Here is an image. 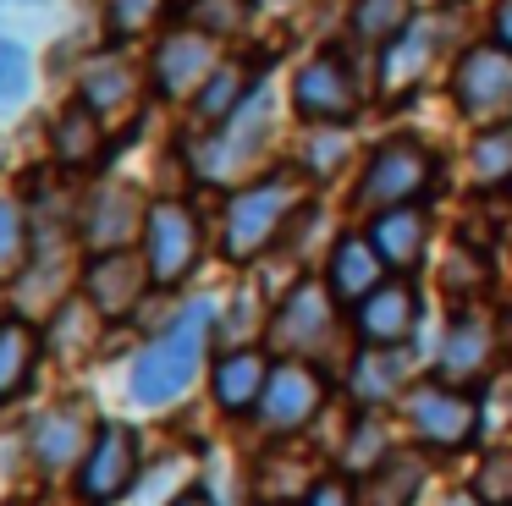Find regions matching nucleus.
<instances>
[{
    "label": "nucleus",
    "mask_w": 512,
    "mask_h": 506,
    "mask_svg": "<svg viewBox=\"0 0 512 506\" xmlns=\"http://www.w3.org/2000/svg\"><path fill=\"white\" fill-rule=\"evenodd\" d=\"M210 336H215V303L199 297L188 303L144 352L133 358V374H127V396L138 407H171L204 369V352H210Z\"/></svg>",
    "instance_id": "f257e3e1"
},
{
    "label": "nucleus",
    "mask_w": 512,
    "mask_h": 506,
    "mask_svg": "<svg viewBox=\"0 0 512 506\" xmlns=\"http://www.w3.org/2000/svg\"><path fill=\"white\" fill-rule=\"evenodd\" d=\"M309 176L303 171H265L259 182H243L221 215V253L232 264H254L265 248L287 237L298 209L309 204Z\"/></svg>",
    "instance_id": "f03ea898"
},
{
    "label": "nucleus",
    "mask_w": 512,
    "mask_h": 506,
    "mask_svg": "<svg viewBox=\"0 0 512 506\" xmlns=\"http://www.w3.org/2000/svg\"><path fill=\"white\" fill-rule=\"evenodd\" d=\"M441 176V154L430 149L424 138L413 132H397V138H380L369 149L364 171L353 182V209L364 220L386 215V209H402V204H424Z\"/></svg>",
    "instance_id": "7ed1b4c3"
},
{
    "label": "nucleus",
    "mask_w": 512,
    "mask_h": 506,
    "mask_svg": "<svg viewBox=\"0 0 512 506\" xmlns=\"http://www.w3.org/2000/svg\"><path fill=\"white\" fill-rule=\"evenodd\" d=\"M270 138H276V94H270V83H259L254 99H248L232 121L210 127L193 143V171H199L204 182H243V176L270 154Z\"/></svg>",
    "instance_id": "20e7f679"
},
{
    "label": "nucleus",
    "mask_w": 512,
    "mask_h": 506,
    "mask_svg": "<svg viewBox=\"0 0 512 506\" xmlns=\"http://www.w3.org/2000/svg\"><path fill=\"white\" fill-rule=\"evenodd\" d=\"M397 407H402L408 435L419 440V451H463L479 440V424H485L474 391H457V385L435 380V374L430 380H413Z\"/></svg>",
    "instance_id": "39448f33"
},
{
    "label": "nucleus",
    "mask_w": 512,
    "mask_h": 506,
    "mask_svg": "<svg viewBox=\"0 0 512 506\" xmlns=\"http://www.w3.org/2000/svg\"><path fill=\"white\" fill-rule=\"evenodd\" d=\"M292 110L309 127H353L364 110V83H358L347 50H314L309 61L292 72Z\"/></svg>",
    "instance_id": "423d86ee"
},
{
    "label": "nucleus",
    "mask_w": 512,
    "mask_h": 506,
    "mask_svg": "<svg viewBox=\"0 0 512 506\" xmlns=\"http://www.w3.org/2000/svg\"><path fill=\"white\" fill-rule=\"evenodd\" d=\"M496 352H501V319L485 303H457L441 330L435 380L457 385V391H479L496 374Z\"/></svg>",
    "instance_id": "0eeeda50"
},
{
    "label": "nucleus",
    "mask_w": 512,
    "mask_h": 506,
    "mask_svg": "<svg viewBox=\"0 0 512 506\" xmlns=\"http://www.w3.org/2000/svg\"><path fill=\"white\" fill-rule=\"evenodd\" d=\"M336 325H342V303L331 297V286H325L320 275H303V281H292V292L281 297L276 314H270V347H276L281 358L314 363L331 347Z\"/></svg>",
    "instance_id": "6e6552de"
},
{
    "label": "nucleus",
    "mask_w": 512,
    "mask_h": 506,
    "mask_svg": "<svg viewBox=\"0 0 512 506\" xmlns=\"http://www.w3.org/2000/svg\"><path fill=\"white\" fill-rule=\"evenodd\" d=\"M325 396H331V380H325L320 363H303V358H276L265 380V396H259L254 418L265 435L276 440H292L325 413Z\"/></svg>",
    "instance_id": "1a4fd4ad"
},
{
    "label": "nucleus",
    "mask_w": 512,
    "mask_h": 506,
    "mask_svg": "<svg viewBox=\"0 0 512 506\" xmlns=\"http://www.w3.org/2000/svg\"><path fill=\"white\" fill-rule=\"evenodd\" d=\"M452 105L474 127H501L512 121V50L490 44H468L452 66Z\"/></svg>",
    "instance_id": "9d476101"
},
{
    "label": "nucleus",
    "mask_w": 512,
    "mask_h": 506,
    "mask_svg": "<svg viewBox=\"0 0 512 506\" xmlns=\"http://www.w3.org/2000/svg\"><path fill=\"white\" fill-rule=\"evenodd\" d=\"M199 253H204L199 215H193L182 198H155V204H149V220H144V259H149L155 286H166V292L182 286L199 270Z\"/></svg>",
    "instance_id": "9b49d317"
},
{
    "label": "nucleus",
    "mask_w": 512,
    "mask_h": 506,
    "mask_svg": "<svg viewBox=\"0 0 512 506\" xmlns=\"http://www.w3.org/2000/svg\"><path fill=\"white\" fill-rule=\"evenodd\" d=\"M138 479V435L127 424H100L89 457L78 462V495L89 506H111Z\"/></svg>",
    "instance_id": "f8f14e48"
},
{
    "label": "nucleus",
    "mask_w": 512,
    "mask_h": 506,
    "mask_svg": "<svg viewBox=\"0 0 512 506\" xmlns=\"http://www.w3.org/2000/svg\"><path fill=\"white\" fill-rule=\"evenodd\" d=\"M446 33H452V28H446L441 11H419V17L408 22V33H397V39L380 50V88H386L391 99L413 94V88L424 83V72L441 61Z\"/></svg>",
    "instance_id": "ddd939ff"
},
{
    "label": "nucleus",
    "mask_w": 512,
    "mask_h": 506,
    "mask_svg": "<svg viewBox=\"0 0 512 506\" xmlns=\"http://www.w3.org/2000/svg\"><path fill=\"white\" fill-rule=\"evenodd\" d=\"M358 347H402L419 330V286L408 275H386L364 303L353 308Z\"/></svg>",
    "instance_id": "4468645a"
},
{
    "label": "nucleus",
    "mask_w": 512,
    "mask_h": 506,
    "mask_svg": "<svg viewBox=\"0 0 512 506\" xmlns=\"http://www.w3.org/2000/svg\"><path fill=\"white\" fill-rule=\"evenodd\" d=\"M215 44H221V39H210V33H199V28H188V22H182L177 33H166V39L155 44V61H149V77H155V88H160L166 99H193V94L204 88V77L221 66Z\"/></svg>",
    "instance_id": "2eb2a0df"
},
{
    "label": "nucleus",
    "mask_w": 512,
    "mask_h": 506,
    "mask_svg": "<svg viewBox=\"0 0 512 506\" xmlns=\"http://www.w3.org/2000/svg\"><path fill=\"white\" fill-rule=\"evenodd\" d=\"M155 286L149 275V259L133 248H116V253H94L89 270H83V297L100 308L105 319H122L144 303V292Z\"/></svg>",
    "instance_id": "dca6fc26"
},
{
    "label": "nucleus",
    "mask_w": 512,
    "mask_h": 506,
    "mask_svg": "<svg viewBox=\"0 0 512 506\" xmlns=\"http://www.w3.org/2000/svg\"><path fill=\"white\" fill-rule=\"evenodd\" d=\"M413 385V341L402 347H358V358L347 363V396L358 407H391L402 402Z\"/></svg>",
    "instance_id": "f3484780"
},
{
    "label": "nucleus",
    "mask_w": 512,
    "mask_h": 506,
    "mask_svg": "<svg viewBox=\"0 0 512 506\" xmlns=\"http://www.w3.org/2000/svg\"><path fill=\"white\" fill-rule=\"evenodd\" d=\"M94 435H100V424L89 418V407L83 402H61V407H45V413L34 418V429H28V451H34L39 468H72V462L89 457Z\"/></svg>",
    "instance_id": "a211bd4d"
},
{
    "label": "nucleus",
    "mask_w": 512,
    "mask_h": 506,
    "mask_svg": "<svg viewBox=\"0 0 512 506\" xmlns=\"http://www.w3.org/2000/svg\"><path fill=\"white\" fill-rule=\"evenodd\" d=\"M144 220H149V204L138 198V187L105 182V187H94L89 209H83V242L94 253H116L133 237H144Z\"/></svg>",
    "instance_id": "6ab92c4d"
},
{
    "label": "nucleus",
    "mask_w": 512,
    "mask_h": 506,
    "mask_svg": "<svg viewBox=\"0 0 512 506\" xmlns=\"http://www.w3.org/2000/svg\"><path fill=\"white\" fill-rule=\"evenodd\" d=\"M386 259H380V248L369 242V231H342V237L331 242V259H325V286H331V297L342 308H358L369 292H375L380 281H386Z\"/></svg>",
    "instance_id": "aec40b11"
},
{
    "label": "nucleus",
    "mask_w": 512,
    "mask_h": 506,
    "mask_svg": "<svg viewBox=\"0 0 512 506\" xmlns=\"http://www.w3.org/2000/svg\"><path fill=\"white\" fill-rule=\"evenodd\" d=\"M276 363L265 358L259 347H226L221 358L210 363V396L221 413L232 418H248L259 407V396H265V380Z\"/></svg>",
    "instance_id": "412c9836"
},
{
    "label": "nucleus",
    "mask_w": 512,
    "mask_h": 506,
    "mask_svg": "<svg viewBox=\"0 0 512 506\" xmlns=\"http://www.w3.org/2000/svg\"><path fill=\"white\" fill-rule=\"evenodd\" d=\"M369 242L380 248V259H386L391 275L419 270L424 253H430V215H424V204H402V209L375 215L369 220Z\"/></svg>",
    "instance_id": "4be33fe9"
},
{
    "label": "nucleus",
    "mask_w": 512,
    "mask_h": 506,
    "mask_svg": "<svg viewBox=\"0 0 512 506\" xmlns=\"http://www.w3.org/2000/svg\"><path fill=\"white\" fill-rule=\"evenodd\" d=\"M259 83H265V77H259V66H248V61H221L210 77H204L199 94H193V116H199L204 127H221V121H232L237 110L254 99Z\"/></svg>",
    "instance_id": "5701e85b"
},
{
    "label": "nucleus",
    "mask_w": 512,
    "mask_h": 506,
    "mask_svg": "<svg viewBox=\"0 0 512 506\" xmlns=\"http://www.w3.org/2000/svg\"><path fill=\"white\" fill-rule=\"evenodd\" d=\"M424 479H430L424 451H402L397 446L369 479H358V506H413L419 490H424Z\"/></svg>",
    "instance_id": "b1692460"
},
{
    "label": "nucleus",
    "mask_w": 512,
    "mask_h": 506,
    "mask_svg": "<svg viewBox=\"0 0 512 506\" xmlns=\"http://www.w3.org/2000/svg\"><path fill=\"white\" fill-rule=\"evenodd\" d=\"M78 99L94 110V116L133 110V99H138V72H133V61H127V55H116V50L94 55V61L83 66V77H78Z\"/></svg>",
    "instance_id": "393cba45"
},
{
    "label": "nucleus",
    "mask_w": 512,
    "mask_h": 506,
    "mask_svg": "<svg viewBox=\"0 0 512 506\" xmlns=\"http://www.w3.org/2000/svg\"><path fill=\"white\" fill-rule=\"evenodd\" d=\"M39 330L28 319H0V407L17 402L39 369Z\"/></svg>",
    "instance_id": "a878e982"
},
{
    "label": "nucleus",
    "mask_w": 512,
    "mask_h": 506,
    "mask_svg": "<svg viewBox=\"0 0 512 506\" xmlns=\"http://www.w3.org/2000/svg\"><path fill=\"white\" fill-rule=\"evenodd\" d=\"M50 149H56L61 165H94L105 154V116H94L89 105H67L50 127Z\"/></svg>",
    "instance_id": "bb28decb"
},
{
    "label": "nucleus",
    "mask_w": 512,
    "mask_h": 506,
    "mask_svg": "<svg viewBox=\"0 0 512 506\" xmlns=\"http://www.w3.org/2000/svg\"><path fill=\"white\" fill-rule=\"evenodd\" d=\"M391 451H397L391 424L375 413V407H364V413L353 418V429L342 435V451H336V457H342V473H347V479H369V473H375L380 462L391 457Z\"/></svg>",
    "instance_id": "cd10ccee"
},
{
    "label": "nucleus",
    "mask_w": 512,
    "mask_h": 506,
    "mask_svg": "<svg viewBox=\"0 0 512 506\" xmlns=\"http://www.w3.org/2000/svg\"><path fill=\"white\" fill-rule=\"evenodd\" d=\"M413 17H419L413 0H353V11H347V33H353L364 50H386L397 33H408Z\"/></svg>",
    "instance_id": "c85d7f7f"
},
{
    "label": "nucleus",
    "mask_w": 512,
    "mask_h": 506,
    "mask_svg": "<svg viewBox=\"0 0 512 506\" xmlns=\"http://www.w3.org/2000/svg\"><path fill=\"white\" fill-rule=\"evenodd\" d=\"M468 176L474 187H512V121L501 127H479L474 149H468Z\"/></svg>",
    "instance_id": "c756f323"
},
{
    "label": "nucleus",
    "mask_w": 512,
    "mask_h": 506,
    "mask_svg": "<svg viewBox=\"0 0 512 506\" xmlns=\"http://www.w3.org/2000/svg\"><path fill=\"white\" fill-rule=\"evenodd\" d=\"M347 160H353V138H347V127H314L309 143H303L298 171L309 176V182H336V176L347 171Z\"/></svg>",
    "instance_id": "7c9ffc66"
},
{
    "label": "nucleus",
    "mask_w": 512,
    "mask_h": 506,
    "mask_svg": "<svg viewBox=\"0 0 512 506\" xmlns=\"http://www.w3.org/2000/svg\"><path fill=\"white\" fill-rule=\"evenodd\" d=\"M28 94H34V55H28V44L0 39V121L17 116Z\"/></svg>",
    "instance_id": "2f4dec72"
},
{
    "label": "nucleus",
    "mask_w": 512,
    "mask_h": 506,
    "mask_svg": "<svg viewBox=\"0 0 512 506\" xmlns=\"http://www.w3.org/2000/svg\"><path fill=\"white\" fill-rule=\"evenodd\" d=\"M254 0H188V28L210 33V39H232L248 28Z\"/></svg>",
    "instance_id": "473e14b6"
},
{
    "label": "nucleus",
    "mask_w": 512,
    "mask_h": 506,
    "mask_svg": "<svg viewBox=\"0 0 512 506\" xmlns=\"http://www.w3.org/2000/svg\"><path fill=\"white\" fill-rule=\"evenodd\" d=\"M468 495H479L485 506H512V446H490L479 457L474 479H468Z\"/></svg>",
    "instance_id": "72a5a7b5"
},
{
    "label": "nucleus",
    "mask_w": 512,
    "mask_h": 506,
    "mask_svg": "<svg viewBox=\"0 0 512 506\" xmlns=\"http://www.w3.org/2000/svg\"><path fill=\"white\" fill-rule=\"evenodd\" d=\"M28 264V215L12 193H0V281H12Z\"/></svg>",
    "instance_id": "f704fd0d"
},
{
    "label": "nucleus",
    "mask_w": 512,
    "mask_h": 506,
    "mask_svg": "<svg viewBox=\"0 0 512 506\" xmlns=\"http://www.w3.org/2000/svg\"><path fill=\"white\" fill-rule=\"evenodd\" d=\"M160 11H166V0H105V28H111V39H138L160 22Z\"/></svg>",
    "instance_id": "c9c22d12"
},
{
    "label": "nucleus",
    "mask_w": 512,
    "mask_h": 506,
    "mask_svg": "<svg viewBox=\"0 0 512 506\" xmlns=\"http://www.w3.org/2000/svg\"><path fill=\"white\" fill-rule=\"evenodd\" d=\"M298 506H358V479H347V473H320V479L303 490Z\"/></svg>",
    "instance_id": "e433bc0d"
},
{
    "label": "nucleus",
    "mask_w": 512,
    "mask_h": 506,
    "mask_svg": "<svg viewBox=\"0 0 512 506\" xmlns=\"http://www.w3.org/2000/svg\"><path fill=\"white\" fill-rule=\"evenodd\" d=\"M490 39L501 50H512V0H496V11H490Z\"/></svg>",
    "instance_id": "4c0bfd02"
},
{
    "label": "nucleus",
    "mask_w": 512,
    "mask_h": 506,
    "mask_svg": "<svg viewBox=\"0 0 512 506\" xmlns=\"http://www.w3.org/2000/svg\"><path fill=\"white\" fill-rule=\"evenodd\" d=\"M171 506H215V501H210V490L188 484V490H177V495H171Z\"/></svg>",
    "instance_id": "58836bf2"
},
{
    "label": "nucleus",
    "mask_w": 512,
    "mask_h": 506,
    "mask_svg": "<svg viewBox=\"0 0 512 506\" xmlns=\"http://www.w3.org/2000/svg\"><path fill=\"white\" fill-rule=\"evenodd\" d=\"M496 319H501V352H507V358H512V303H507V308H501V314H496Z\"/></svg>",
    "instance_id": "ea45409f"
},
{
    "label": "nucleus",
    "mask_w": 512,
    "mask_h": 506,
    "mask_svg": "<svg viewBox=\"0 0 512 506\" xmlns=\"http://www.w3.org/2000/svg\"><path fill=\"white\" fill-rule=\"evenodd\" d=\"M419 11H446V6H463V0H413Z\"/></svg>",
    "instance_id": "a19ab883"
},
{
    "label": "nucleus",
    "mask_w": 512,
    "mask_h": 506,
    "mask_svg": "<svg viewBox=\"0 0 512 506\" xmlns=\"http://www.w3.org/2000/svg\"><path fill=\"white\" fill-rule=\"evenodd\" d=\"M446 506H485V501H479V495H468V490H463V495H452V501H446Z\"/></svg>",
    "instance_id": "79ce46f5"
},
{
    "label": "nucleus",
    "mask_w": 512,
    "mask_h": 506,
    "mask_svg": "<svg viewBox=\"0 0 512 506\" xmlns=\"http://www.w3.org/2000/svg\"><path fill=\"white\" fill-rule=\"evenodd\" d=\"M0 6H39V0H0Z\"/></svg>",
    "instance_id": "37998d69"
},
{
    "label": "nucleus",
    "mask_w": 512,
    "mask_h": 506,
    "mask_svg": "<svg viewBox=\"0 0 512 506\" xmlns=\"http://www.w3.org/2000/svg\"><path fill=\"white\" fill-rule=\"evenodd\" d=\"M265 506H287V501H265Z\"/></svg>",
    "instance_id": "c03bdc74"
},
{
    "label": "nucleus",
    "mask_w": 512,
    "mask_h": 506,
    "mask_svg": "<svg viewBox=\"0 0 512 506\" xmlns=\"http://www.w3.org/2000/svg\"><path fill=\"white\" fill-rule=\"evenodd\" d=\"M507 193H512V187H507Z\"/></svg>",
    "instance_id": "a18cd8bd"
}]
</instances>
